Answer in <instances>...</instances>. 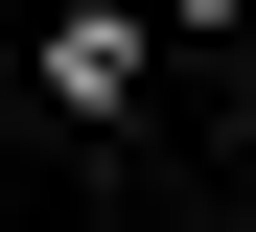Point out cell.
I'll list each match as a JSON object with an SVG mask.
<instances>
[{
  "label": "cell",
  "mask_w": 256,
  "mask_h": 232,
  "mask_svg": "<svg viewBox=\"0 0 256 232\" xmlns=\"http://www.w3.org/2000/svg\"><path fill=\"white\" fill-rule=\"evenodd\" d=\"M116 93H140V23L70 0V23H47V116H116Z\"/></svg>",
  "instance_id": "1"
}]
</instances>
